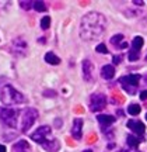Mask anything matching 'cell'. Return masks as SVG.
Listing matches in <instances>:
<instances>
[{
  "mask_svg": "<svg viewBox=\"0 0 147 152\" xmlns=\"http://www.w3.org/2000/svg\"><path fill=\"white\" fill-rule=\"evenodd\" d=\"M0 120L10 128L17 127V111L10 107H3L0 109Z\"/></svg>",
  "mask_w": 147,
  "mask_h": 152,
  "instance_id": "cell-6",
  "label": "cell"
},
{
  "mask_svg": "<svg viewBox=\"0 0 147 152\" xmlns=\"http://www.w3.org/2000/svg\"><path fill=\"white\" fill-rule=\"evenodd\" d=\"M45 61H46L48 64H50V65H59L60 64L59 56H56L53 52H48V54L45 55Z\"/></svg>",
  "mask_w": 147,
  "mask_h": 152,
  "instance_id": "cell-18",
  "label": "cell"
},
{
  "mask_svg": "<svg viewBox=\"0 0 147 152\" xmlns=\"http://www.w3.org/2000/svg\"><path fill=\"white\" fill-rule=\"evenodd\" d=\"M105 106H107V97H105V94L97 93V94H93L90 97V110L94 111V113L104 110Z\"/></svg>",
  "mask_w": 147,
  "mask_h": 152,
  "instance_id": "cell-7",
  "label": "cell"
},
{
  "mask_svg": "<svg viewBox=\"0 0 147 152\" xmlns=\"http://www.w3.org/2000/svg\"><path fill=\"white\" fill-rule=\"evenodd\" d=\"M83 152H93L91 149H86V151H83Z\"/></svg>",
  "mask_w": 147,
  "mask_h": 152,
  "instance_id": "cell-30",
  "label": "cell"
},
{
  "mask_svg": "<svg viewBox=\"0 0 147 152\" xmlns=\"http://www.w3.org/2000/svg\"><path fill=\"white\" fill-rule=\"evenodd\" d=\"M128 127H129L135 134H137L139 137H142L143 134H144V131H146L144 124H143L142 121H139V120H129V121H128Z\"/></svg>",
  "mask_w": 147,
  "mask_h": 152,
  "instance_id": "cell-10",
  "label": "cell"
},
{
  "mask_svg": "<svg viewBox=\"0 0 147 152\" xmlns=\"http://www.w3.org/2000/svg\"><path fill=\"white\" fill-rule=\"evenodd\" d=\"M83 120L81 118H76L73 121V127H71V135L73 138H76V140H80L83 135Z\"/></svg>",
  "mask_w": 147,
  "mask_h": 152,
  "instance_id": "cell-11",
  "label": "cell"
},
{
  "mask_svg": "<svg viewBox=\"0 0 147 152\" xmlns=\"http://www.w3.org/2000/svg\"><path fill=\"white\" fill-rule=\"evenodd\" d=\"M146 120H147V114H146Z\"/></svg>",
  "mask_w": 147,
  "mask_h": 152,
  "instance_id": "cell-31",
  "label": "cell"
},
{
  "mask_svg": "<svg viewBox=\"0 0 147 152\" xmlns=\"http://www.w3.org/2000/svg\"><path fill=\"white\" fill-rule=\"evenodd\" d=\"M133 4H137V6H143L144 1H133Z\"/></svg>",
  "mask_w": 147,
  "mask_h": 152,
  "instance_id": "cell-28",
  "label": "cell"
},
{
  "mask_svg": "<svg viewBox=\"0 0 147 152\" xmlns=\"http://www.w3.org/2000/svg\"><path fill=\"white\" fill-rule=\"evenodd\" d=\"M140 106H139V104H130V106H129V107H128V113L130 114V115H137V114L140 113Z\"/></svg>",
  "mask_w": 147,
  "mask_h": 152,
  "instance_id": "cell-19",
  "label": "cell"
},
{
  "mask_svg": "<svg viewBox=\"0 0 147 152\" xmlns=\"http://www.w3.org/2000/svg\"><path fill=\"white\" fill-rule=\"evenodd\" d=\"M111 44L114 45L115 48H118V49L128 48V42L125 41V37H123L122 34H116V35H114V37L111 38Z\"/></svg>",
  "mask_w": 147,
  "mask_h": 152,
  "instance_id": "cell-12",
  "label": "cell"
},
{
  "mask_svg": "<svg viewBox=\"0 0 147 152\" xmlns=\"http://www.w3.org/2000/svg\"><path fill=\"white\" fill-rule=\"evenodd\" d=\"M83 77L86 82L94 80V65L90 59H84L83 62Z\"/></svg>",
  "mask_w": 147,
  "mask_h": 152,
  "instance_id": "cell-9",
  "label": "cell"
},
{
  "mask_svg": "<svg viewBox=\"0 0 147 152\" xmlns=\"http://www.w3.org/2000/svg\"><path fill=\"white\" fill-rule=\"evenodd\" d=\"M0 152H6V148L3 147V145H1V144H0Z\"/></svg>",
  "mask_w": 147,
  "mask_h": 152,
  "instance_id": "cell-29",
  "label": "cell"
},
{
  "mask_svg": "<svg viewBox=\"0 0 147 152\" xmlns=\"http://www.w3.org/2000/svg\"><path fill=\"white\" fill-rule=\"evenodd\" d=\"M128 58H129L130 62H135V61H137L140 58V52H139V51H135V49H130L129 54H128Z\"/></svg>",
  "mask_w": 147,
  "mask_h": 152,
  "instance_id": "cell-20",
  "label": "cell"
},
{
  "mask_svg": "<svg viewBox=\"0 0 147 152\" xmlns=\"http://www.w3.org/2000/svg\"><path fill=\"white\" fill-rule=\"evenodd\" d=\"M38 118V111L35 109H27L22 113L21 117V131L22 132H27L31 127L34 125V123Z\"/></svg>",
  "mask_w": 147,
  "mask_h": 152,
  "instance_id": "cell-5",
  "label": "cell"
},
{
  "mask_svg": "<svg viewBox=\"0 0 147 152\" xmlns=\"http://www.w3.org/2000/svg\"><path fill=\"white\" fill-rule=\"evenodd\" d=\"M143 141L142 137H135V135H129L126 138V142H128V145L129 148H133V149H137V145Z\"/></svg>",
  "mask_w": 147,
  "mask_h": 152,
  "instance_id": "cell-16",
  "label": "cell"
},
{
  "mask_svg": "<svg viewBox=\"0 0 147 152\" xmlns=\"http://www.w3.org/2000/svg\"><path fill=\"white\" fill-rule=\"evenodd\" d=\"M31 138L37 144H41L49 152H56L60 147L58 140L53 138V135H52V128L48 127V125H42L37 131H34L31 134Z\"/></svg>",
  "mask_w": 147,
  "mask_h": 152,
  "instance_id": "cell-2",
  "label": "cell"
},
{
  "mask_svg": "<svg viewBox=\"0 0 147 152\" xmlns=\"http://www.w3.org/2000/svg\"><path fill=\"white\" fill-rule=\"evenodd\" d=\"M0 100L1 103L6 104V106H13V104H20L24 102V96L21 93L16 90L13 86L10 85H6L1 92H0Z\"/></svg>",
  "mask_w": 147,
  "mask_h": 152,
  "instance_id": "cell-3",
  "label": "cell"
},
{
  "mask_svg": "<svg viewBox=\"0 0 147 152\" xmlns=\"http://www.w3.org/2000/svg\"><path fill=\"white\" fill-rule=\"evenodd\" d=\"M123 152H140V151H137V149H133V148H132V149H125Z\"/></svg>",
  "mask_w": 147,
  "mask_h": 152,
  "instance_id": "cell-27",
  "label": "cell"
},
{
  "mask_svg": "<svg viewBox=\"0 0 147 152\" xmlns=\"http://www.w3.org/2000/svg\"><path fill=\"white\" fill-rule=\"evenodd\" d=\"M101 76H102L104 79H107V80H111V79L115 76V68L112 65L102 66V69H101Z\"/></svg>",
  "mask_w": 147,
  "mask_h": 152,
  "instance_id": "cell-15",
  "label": "cell"
},
{
  "mask_svg": "<svg viewBox=\"0 0 147 152\" xmlns=\"http://www.w3.org/2000/svg\"><path fill=\"white\" fill-rule=\"evenodd\" d=\"M20 6H21L22 9H25V10H28V9H31V7H34V1H20Z\"/></svg>",
  "mask_w": 147,
  "mask_h": 152,
  "instance_id": "cell-23",
  "label": "cell"
},
{
  "mask_svg": "<svg viewBox=\"0 0 147 152\" xmlns=\"http://www.w3.org/2000/svg\"><path fill=\"white\" fill-rule=\"evenodd\" d=\"M98 123L101 124V127H102V130H105V128H108L111 124H114L115 123V117L114 115H108V114H99L97 117Z\"/></svg>",
  "mask_w": 147,
  "mask_h": 152,
  "instance_id": "cell-13",
  "label": "cell"
},
{
  "mask_svg": "<svg viewBox=\"0 0 147 152\" xmlns=\"http://www.w3.org/2000/svg\"><path fill=\"white\" fill-rule=\"evenodd\" d=\"M13 152H31V147L27 141L21 140L13 145Z\"/></svg>",
  "mask_w": 147,
  "mask_h": 152,
  "instance_id": "cell-14",
  "label": "cell"
},
{
  "mask_svg": "<svg viewBox=\"0 0 147 152\" xmlns=\"http://www.w3.org/2000/svg\"><path fill=\"white\" fill-rule=\"evenodd\" d=\"M41 27L44 28V30H46V28L50 27V17L49 16H45L42 20H41Z\"/></svg>",
  "mask_w": 147,
  "mask_h": 152,
  "instance_id": "cell-22",
  "label": "cell"
},
{
  "mask_svg": "<svg viewBox=\"0 0 147 152\" xmlns=\"http://www.w3.org/2000/svg\"><path fill=\"white\" fill-rule=\"evenodd\" d=\"M140 99H142V100H147V90L140 92Z\"/></svg>",
  "mask_w": 147,
  "mask_h": 152,
  "instance_id": "cell-26",
  "label": "cell"
},
{
  "mask_svg": "<svg viewBox=\"0 0 147 152\" xmlns=\"http://www.w3.org/2000/svg\"><path fill=\"white\" fill-rule=\"evenodd\" d=\"M97 52H99V54H108V49H107V47L104 45V44H99V45H97Z\"/></svg>",
  "mask_w": 147,
  "mask_h": 152,
  "instance_id": "cell-24",
  "label": "cell"
},
{
  "mask_svg": "<svg viewBox=\"0 0 147 152\" xmlns=\"http://www.w3.org/2000/svg\"><path fill=\"white\" fill-rule=\"evenodd\" d=\"M120 61H122V56H120V55H115V56H114V64H115V65L120 64Z\"/></svg>",
  "mask_w": 147,
  "mask_h": 152,
  "instance_id": "cell-25",
  "label": "cell"
},
{
  "mask_svg": "<svg viewBox=\"0 0 147 152\" xmlns=\"http://www.w3.org/2000/svg\"><path fill=\"white\" fill-rule=\"evenodd\" d=\"M11 52H14L17 55H25L27 54V42L21 39V38H16L10 45Z\"/></svg>",
  "mask_w": 147,
  "mask_h": 152,
  "instance_id": "cell-8",
  "label": "cell"
},
{
  "mask_svg": "<svg viewBox=\"0 0 147 152\" xmlns=\"http://www.w3.org/2000/svg\"><path fill=\"white\" fill-rule=\"evenodd\" d=\"M34 9L37 11H45L46 10V6L44 1H34Z\"/></svg>",
  "mask_w": 147,
  "mask_h": 152,
  "instance_id": "cell-21",
  "label": "cell"
},
{
  "mask_svg": "<svg viewBox=\"0 0 147 152\" xmlns=\"http://www.w3.org/2000/svg\"><path fill=\"white\" fill-rule=\"evenodd\" d=\"M107 28V20L101 13L90 11L83 16L80 23V35L86 41H94L104 34Z\"/></svg>",
  "mask_w": 147,
  "mask_h": 152,
  "instance_id": "cell-1",
  "label": "cell"
},
{
  "mask_svg": "<svg viewBox=\"0 0 147 152\" xmlns=\"http://www.w3.org/2000/svg\"><path fill=\"white\" fill-rule=\"evenodd\" d=\"M146 61H147V56H146Z\"/></svg>",
  "mask_w": 147,
  "mask_h": 152,
  "instance_id": "cell-32",
  "label": "cell"
},
{
  "mask_svg": "<svg viewBox=\"0 0 147 152\" xmlns=\"http://www.w3.org/2000/svg\"><path fill=\"white\" fill-rule=\"evenodd\" d=\"M140 75H126L122 76L119 79L120 86L123 87V90L129 94H135L137 90V86H139V82H140Z\"/></svg>",
  "mask_w": 147,
  "mask_h": 152,
  "instance_id": "cell-4",
  "label": "cell"
},
{
  "mask_svg": "<svg viewBox=\"0 0 147 152\" xmlns=\"http://www.w3.org/2000/svg\"><path fill=\"white\" fill-rule=\"evenodd\" d=\"M143 44H144V39H143V37L137 35V37H135V38H133V41H132V49H135V51H139V52H140V49H142Z\"/></svg>",
  "mask_w": 147,
  "mask_h": 152,
  "instance_id": "cell-17",
  "label": "cell"
}]
</instances>
